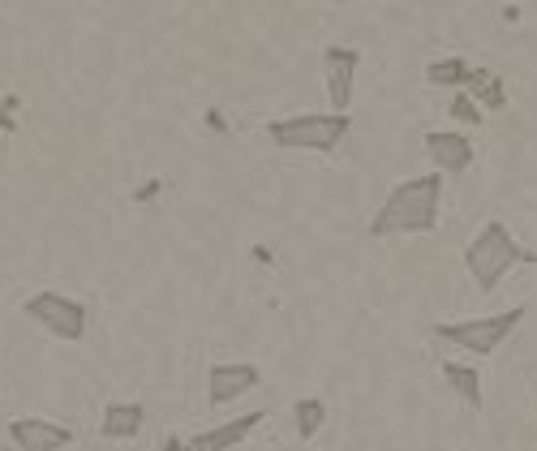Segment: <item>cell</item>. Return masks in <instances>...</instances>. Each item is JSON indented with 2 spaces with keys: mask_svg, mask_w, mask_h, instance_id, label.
<instances>
[{
  "mask_svg": "<svg viewBox=\"0 0 537 451\" xmlns=\"http://www.w3.org/2000/svg\"><path fill=\"white\" fill-rule=\"evenodd\" d=\"M293 421H297V439L310 443L314 434L327 426V404L318 400V396H301V400L293 404Z\"/></svg>",
  "mask_w": 537,
  "mask_h": 451,
  "instance_id": "9a60e30c",
  "label": "cell"
},
{
  "mask_svg": "<svg viewBox=\"0 0 537 451\" xmlns=\"http://www.w3.org/2000/svg\"><path fill=\"white\" fill-rule=\"evenodd\" d=\"M525 323V305H512L503 314H482V318H460V323H439L434 336L464 348V353H477V357H490L516 336V327Z\"/></svg>",
  "mask_w": 537,
  "mask_h": 451,
  "instance_id": "277c9868",
  "label": "cell"
},
{
  "mask_svg": "<svg viewBox=\"0 0 537 451\" xmlns=\"http://www.w3.org/2000/svg\"><path fill=\"white\" fill-rule=\"evenodd\" d=\"M361 69V52L344 48V43H327L323 48V74H327V99L331 112H348L353 108V78Z\"/></svg>",
  "mask_w": 537,
  "mask_h": 451,
  "instance_id": "52a82bcc",
  "label": "cell"
},
{
  "mask_svg": "<svg viewBox=\"0 0 537 451\" xmlns=\"http://www.w3.org/2000/svg\"><path fill=\"white\" fill-rule=\"evenodd\" d=\"M74 426L52 417H13L9 421V443L18 451H65L74 447Z\"/></svg>",
  "mask_w": 537,
  "mask_h": 451,
  "instance_id": "8992f818",
  "label": "cell"
},
{
  "mask_svg": "<svg viewBox=\"0 0 537 451\" xmlns=\"http://www.w3.org/2000/svg\"><path fill=\"white\" fill-rule=\"evenodd\" d=\"M439 207H443V177L426 172V177H409L400 181L391 194L383 198V207L370 220V237H417V232H434L439 224Z\"/></svg>",
  "mask_w": 537,
  "mask_h": 451,
  "instance_id": "6da1fadb",
  "label": "cell"
},
{
  "mask_svg": "<svg viewBox=\"0 0 537 451\" xmlns=\"http://www.w3.org/2000/svg\"><path fill=\"white\" fill-rule=\"evenodd\" d=\"M443 378H447V387H452L473 413H482V404H486L482 374H477L473 366H464V361H443Z\"/></svg>",
  "mask_w": 537,
  "mask_h": 451,
  "instance_id": "7c38bea8",
  "label": "cell"
},
{
  "mask_svg": "<svg viewBox=\"0 0 537 451\" xmlns=\"http://www.w3.org/2000/svg\"><path fill=\"white\" fill-rule=\"evenodd\" d=\"M159 451H190V443H185L181 434H164V447Z\"/></svg>",
  "mask_w": 537,
  "mask_h": 451,
  "instance_id": "ffe728a7",
  "label": "cell"
},
{
  "mask_svg": "<svg viewBox=\"0 0 537 451\" xmlns=\"http://www.w3.org/2000/svg\"><path fill=\"white\" fill-rule=\"evenodd\" d=\"M469 74H473V65L464 61V56H439V61L426 65V82L443 86V91H464V86H469Z\"/></svg>",
  "mask_w": 537,
  "mask_h": 451,
  "instance_id": "5bb4252c",
  "label": "cell"
},
{
  "mask_svg": "<svg viewBox=\"0 0 537 451\" xmlns=\"http://www.w3.org/2000/svg\"><path fill=\"white\" fill-rule=\"evenodd\" d=\"M159 194H164V181L155 177V181H147V185H138V189H134V194H129V198H134V207H147V202H155Z\"/></svg>",
  "mask_w": 537,
  "mask_h": 451,
  "instance_id": "ac0fdd59",
  "label": "cell"
},
{
  "mask_svg": "<svg viewBox=\"0 0 537 451\" xmlns=\"http://www.w3.org/2000/svg\"><path fill=\"white\" fill-rule=\"evenodd\" d=\"M254 258H258V263H263V267H271V263H275V254L267 250V245H254Z\"/></svg>",
  "mask_w": 537,
  "mask_h": 451,
  "instance_id": "44dd1931",
  "label": "cell"
},
{
  "mask_svg": "<svg viewBox=\"0 0 537 451\" xmlns=\"http://www.w3.org/2000/svg\"><path fill=\"white\" fill-rule=\"evenodd\" d=\"M422 147L430 155V164L439 168V177H460V172L473 168V142L456 134V129H430Z\"/></svg>",
  "mask_w": 537,
  "mask_h": 451,
  "instance_id": "9c48e42d",
  "label": "cell"
},
{
  "mask_svg": "<svg viewBox=\"0 0 537 451\" xmlns=\"http://www.w3.org/2000/svg\"><path fill=\"white\" fill-rule=\"evenodd\" d=\"M258 383H263V370H258L254 361H215L207 370V400L220 409V404L241 400L245 391H254Z\"/></svg>",
  "mask_w": 537,
  "mask_h": 451,
  "instance_id": "ba28073f",
  "label": "cell"
},
{
  "mask_svg": "<svg viewBox=\"0 0 537 451\" xmlns=\"http://www.w3.org/2000/svg\"><path fill=\"white\" fill-rule=\"evenodd\" d=\"M503 22H520V5H507L503 9Z\"/></svg>",
  "mask_w": 537,
  "mask_h": 451,
  "instance_id": "7402d4cb",
  "label": "cell"
},
{
  "mask_svg": "<svg viewBox=\"0 0 537 451\" xmlns=\"http://www.w3.org/2000/svg\"><path fill=\"white\" fill-rule=\"evenodd\" d=\"M520 263H529V250H520V241L512 237V228L503 220L482 224V232H477L469 241V250H464V267H469L473 284L486 288V293L499 288Z\"/></svg>",
  "mask_w": 537,
  "mask_h": 451,
  "instance_id": "3957f363",
  "label": "cell"
},
{
  "mask_svg": "<svg viewBox=\"0 0 537 451\" xmlns=\"http://www.w3.org/2000/svg\"><path fill=\"white\" fill-rule=\"evenodd\" d=\"M202 125H207L211 134H228V121H224V112H220V108H207V116H202Z\"/></svg>",
  "mask_w": 537,
  "mask_h": 451,
  "instance_id": "d6986e66",
  "label": "cell"
},
{
  "mask_svg": "<svg viewBox=\"0 0 537 451\" xmlns=\"http://www.w3.org/2000/svg\"><path fill=\"white\" fill-rule=\"evenodd\" d=\"M529 263H537V245H533V250H529Z\"/></svg>",
  "mask_w": 537,
  "mask_h": 451,
  "instance_id": "603a6c76",
  "label": "cell"
},
{
  "mask_svg": "<svg viewBox=\"0 0 537 451\" xmlns=\"http://www.w3.org/2000/svg\"><path fill=\"white\" fill-rule=\"evenodd\" d=\"M267 421V413L258 409V413H245V417H232V421H220V426H211V430H202L194 434V439H185L190 443V451H232V447H241L250 434L258 430Z\"/></svg>",
  "mask_w": 537,
  "mask_h": 451,
  "instance_id": "30bf717a",
  "label": "cell"
},
{
  "mask_svg": "<svg viewBox=\"0 0 537 451\" xmlns=\"http://www.w3.org/2000/svg\"><path fill=\"white\" fill-rule=\"evenodd\" d=\"M473 99L482 112H503L507 108V82L499 74H490V69H473L469 74V91H464Z\"/></svg>",
  "mask_w": 537,
  "mask_h": 451,
  "instance_id": "4fadbf2b",
  "label": "cell"
},
{
  "mask_svg": "<svg viewBox=\"0 0 537 451\" xmlns=\"http://www.w3.org/2000/svg\"><path fill=\"white\" fill-rule=\"evenodd\" d=\"M22 318H31L35 327H43L48 336L65 340V344H82L86 340V305L56 293V288H43V293H31L22 301Z\"/></svg>",
  "mask_w": 537,
  "mask_h": 451,
  "instance_id": "5b68a950",
  "label": "cell"
},
{
  "mask_svg": "<svg viewBox=\"0 0 537 451\" xmlns=\"http://www.w3.org/2000/svg\"><path fill=\"white\" fill-rule=\"evenodd\" d=\"M447 112H452L460 125H473V129L486 121V116H482V108H477V104H473V99L464 95V91H456V95H452V108H447Z\"/></svg>",
  "mask_w": 537,
  "mask_h": 451,
  "instance_id": "2e32d148",
  "label": "cell"
},
{
  "mask_svg": "<svg viewBox=\"0 0 537 451\" xmlns=\"http://www.w3.org/2000/svg\"><path fill=\"white\" fill-rule=\"evenodd\" d=\"M18 104H22L18 95L0 91V134H13V129H18V116H13V112H18Z\"/></svg>",
  "mask_w": 537,
  "mask_h": 451,
  "instance_id": "e0dca14e",
  "label": "cell"
},
{
  "mask_svg": "<svg viewBox=\"0 0 537 451\" xmlns=\"http://www.w3.org/2000/svg\"><path fill=\"white\" fill-rule=\"evenodd\" d=\"M142 426H147V404L138 400H112L104 409V421H99V434H104L108 443H129L138 439Z\"/></svg>",
  "mask_w": 537,
  "mask_h": 451,
  "instance_id": "8fae6325",
  "label": "cell"
},
{
  "mask_svg": "<svg viewBox=\"0 0 537 451\" xmlns=\"http://www.w3.org/2000/svg\"><path fill=\"white\" fill-rule=\"evenodd\" d=\"M348 134H353V116L348 112H297V116H275V121H267V138L280 151L327 155Z\"/></svg>",
  "mask_w": 537,
  "mask_h": 451,
  "instance_id": "7a4b0ae2",
  "label": "cell"
}]
</instances>
